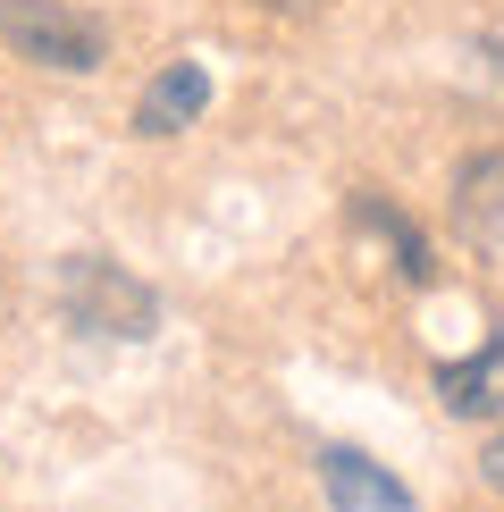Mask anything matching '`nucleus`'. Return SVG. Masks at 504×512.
Here are the masks:
<instances>
[{"mask_svg": "<svg viewBox=\"0 0 504 512\" xmlns=\"http://www.w3.org/2000/svg\"><path fill=\"white\" fill-rule=\"evenodd\" d=\"M0 42L17 59L51 76H93L110 59V34H101L93 9H68V0H0Z\"/></svg>", "mask_w": 504, "mask_h": 512, "instance_id": "nucleus-1", "label": "nucleus"}, {"mask_svg": "<svg viewBox=\"0 0 504 512\" xmlns=\"http://www.w3.org/2000/svg\"><path fill=\"white\" fill-rule=\"evenodd\" d=\"M59 303L84 336H152L160 328V294L143 286L135 269L101 261V252H76L68 269H59Z\"/></svg>", "mask_w": 504, "mask_h": 512, "instance_id": "nucleus-2", "label": "nucleus"}, {"mask_svg": "<svg viewBox=\"0 0 504 512\" xmlns=\"http://www.w3.org/2000/svg\"><path fill=\"white\" fill-rule=\"evenodd\" d=\"M320 479H328L336 512H412V487L387 479L370 454H353V445H328V454H320Z\"/></svg>", "mask_w": 504, "mask_h": 512, "instance_id": "nucleus-3", "label": "nucleus"}, {"mask_svg": "<svg viewBox=\"0 0 504 512\" xmlns=\"http://www.w3.org/2000/svg\"><path fill=\"white\" fill-rule=\"evenodd\" d=\"M202 110H210V76L194 59H168V68L143 84V101H135V135H177V126H194Z\"/></svg>", "mask_w": 504, "mask_h": 512, "instance_id": "nucleus-4", "label": "nucleus"}, {"mask_svg": "<svg viewBox=\"0 0 504 512\" xmlns=\"http://www.w3.org/2000/svg\"><path fill=\"white\" fill-rule=\"evenodd\" d=\"M454 219H462V236H471L479 252L504 261V152H479L454 177Z\"/></svg>", "mask_w": 504, "mask_h": 512, "instance_id": "nucleus-5", "label": "nucleus"}, {"mask_svg": "<svg viewBox=\"0 0 504 512\" xmlns=\"http://www.w3.org/2000/svg\"><path fill=\"white\" fill-rule=\"evenodd\" d=\"M437 395H446V412H496L504 403V336H488L479 361H446L437 370Z\"/></svg>", "mask_w": 504, "mask_h": 512, "instance_id": "nucleus-6", "label": "nucleus"}, {"mask_svg": "<svg viewBox=\"0 0 504 512\" xmlns=\"http://www.w3.org/2000/svg\"><path fill=\"white\" fill-rule=\"evenodd\" d=\"M353 219H362V227H378V236L395 244V269H404V277H429V244L412 236V219H395V210L378 202V194H362V202H353Z\"/></svg>", "mask_w": 504, "mask_h": 512, "instance_id": "nucleus-7", "label": "nucleus"}, {"mask_svg": "<svg viewBox=\"0 0 504 512\" xmlns=\"http://www.w3.org/2000/svg\"><path fill=\"white\" fill-rule=\"evenodd\" d=\"M479 479H488V487H496V496H504V437L488 445V454H479Z\"/></svg>", "mask_w": 504, "mask_h": 512, "instance_id": "nucleus-8", "label": "nucleus"}, {"mask_svg": "<svg viewBox=\"0 0 504 512\" xmlns=\"http://www.w3.org/2000/svg\"><path fill=\"white\" fill-rule=\"evenodd\" d=\"M278 9H311V0H278Z\"/></svg>", "mask_w": 504, "mask_h": 512, "instance_id": "nucleus-9", "label": "nucleus"}]
</instances>
